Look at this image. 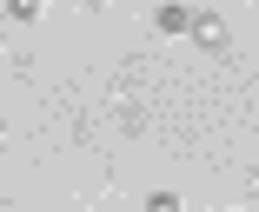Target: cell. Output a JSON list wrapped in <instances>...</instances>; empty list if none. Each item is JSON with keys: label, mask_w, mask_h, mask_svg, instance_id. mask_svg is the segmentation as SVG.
Segmentation results:
<instances>
[{"label": "cell", "mask_w": 259, "mask_h": 212, "mask_svg": "<svg viewBox=\"0 0 259 212\" xmlns=\"http://www.w3.org/2000/svg\"><path fill=\"white\" fill-rule=\"evenodd\" d=\"M193 40L199 46H226V20L220 14H193Z\"/></svg>", "instance_id": "obj_1"}, {"label": "cell", "mask_w": 259, "mask_h": 212, "mask_svg": "<svg viewBox=\"0 0 259 212\" xmlns=\"http://www.w3.org/2000/svg\"><path fill=\"white\" fill-rule=\"evenodd\" d=\"M153 27H160V33H193V14H186V7H160Z\"/></svg>", "instance_id": "obj_2"}, {"label": "cell", "mask_w": 259, "mask_h": 212, "mask_svg": "<svg viewBox=\"0 0 259 212\" xmlns=\"http://www.w3.org/2000/svg\"><path fill=\"white\" fill-rule=\"evenodd\" d=\"M146 212H186L180 192H146Z\"/></svg>", "instance_id": "obj_3"}]
</instances>
